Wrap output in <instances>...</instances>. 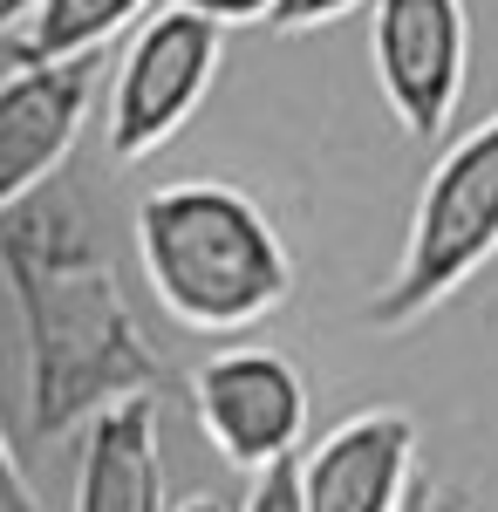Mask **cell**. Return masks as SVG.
<instances>
[{"label":"cell","instance_id":"cell-1","mask_svg":"<svg viewBox=\"0 0 498 512\" xmlns=\"http://www.w3.org/2000/svg\"><path fill=\"white\" fill-rule=\"evenodd\" d=\"M0 274L21 321V396L35 437L82 431L123 396L164 390V362L96 253L76 192L41 185L0 212Z\"/></svg>","mask_w":498,"mask_h":512},{"label":"cell","instance_id":"cell-2","mask_svg":"<svg viewBox=\"0 0 498 512\" xmlns=\"http://www.w3.org/2000/svg\"><path fill=\"white\" fill-rule=\"evenodd\" d=\"M137 260L157 308L198 335H246L294 301V253L260 198L219 178L157 185L137 205Z\"/></svg>","mask_w":498,"mask_h":512},{"label":"cell","instance_id":"cell-3","mask_svg":"<svg viewBox=\"0 0 498 512\" xmlns=\"http://www.w3.org/2000/svg\"><path fill=\"white\" fill-rule=\"evenodd\" d=\"M492 260H498V110L485 123H471L430 164L410 233H403V260L376 287L362 321L383 335H403V328L437 315L458 287H471Z\"/></svg>","mask_w":498,"mask_h":512},{"label":"cell","instance_id":"cell-4","mask_svg":"<svg viewBox=\"0 0 498 512\" xmlns=\"http://www.w3.org/2000/svg\"><path fill=\"white\" fill-rule=\"evenodd\" d=\"M226 55V28L205 21L192 7H157L137 28V41L123 48L110 82V158L137 164L157 158L185 123L198 117L205 89L219 76Z\"/></svg>","mask_w":498,"mask_h":512},{"label":"cell","instance_id":"cell-5","mask_svg":"<svg viewBox=\"0 0 498 512\" xmlns=\"http://www.w3.org/2000/svg\"><path fill=\"white\" fill-rule=\"evenodd\" d=\"M198 431L232 472H267L280 458H301L307 437V376L280 349H219L192 376Z\"/></svg>","mask_w":498,"mask_h":512},{"label":"cell","instance_id":"cell-6","mask_svg":"<svg viewBox=\"0 0 498 512\" xmlns=\"http://www.w3.org/2000/svg\"><path fill=\"white\" fill-rule=\"evenodd\" d=\"M369 62L389 117L410 137H444L458 117L464 69H471V14L464 0H376L369 14Z\"/></svg>","mask_w":498,"mask_h":512},{"label":"cell","instance_id":"cell-7","mask_svg":"<svg viewBox=\"0 0 498 512\" xmlns=\"http://www.w3.org/2000/svg\"><path fill=\"white\" fill-rule=\"evenodd\" d=\"M96 96V55L14 62L0 76V212L55 185Z\"/></svg>","mask_w":498,"mask_h":512},{"label":"cell","instance_id":"cell-8","mask_svg":"<svg viewBox=\"0 0 498 512\" xmlns=\"http://www.w3.org/2000/svg\"><path fill=\"white\" fill-rule=\"evenodd\" d=\"M417 485V417L355 410L314 451H301L307 512H396Z\"/></svg>","mask_w":498,"mask_h":512},{"label":"cell","instance_id":"cell-9","mask_svg":"<svg viewBox=\"0 0 498 512\" xmlns=\"http://www.w3.org/2000/svg\"><path fill=\"white\" fill-rule=\"evenodd\" d=\"M69 512H164L157 465V396H123L82 424L76 506Z\"/></svg>","mask_w":498,"mask_h":512},{"label":"cell","instance_id":"cell-10","mask_svg":"<svg viewBox=\"0 0 498 512\" xmlns=\"http://www.w3.org/2000/svg\"><path fill=\"white\" fill-rule=\"evenodd\" d=\"M151 0H41L35 21L14 35V62H69L96 55L110 35L130 28V14H144Z\"/></svg>","mask_w":498,"mask_h":512},{"label":"cell","instance_id":"cell-11","mask_svg":"<svg viewBox=\"0 0 498 512\" xmlns=\"http://www.w3.org/2000/svg\"><path fill=\"white\" fill-rule=\"evenodd\" d=\"M246 512H307V499H301V458H280V465H267V472H253Z\"/></svg>","mask_w":498,"mask_h":512},{"label":"cell","instance_id":"cell-12","mask_svg":"<svg viewBox=\"0 0 498 512\" xmlns=\"http://www.w3.org/2000/svg\"><path fill=\"white\" fill-rule=\"evenodd\" d=\"M362 0H280L273 7V35H307V28H328V21H342V14H355Z\"/></svg>","mask_w":498,"mask_h":512},{"label":"cell","instance_id":"cell-13","mask_svg":"<svg viewBox=\"0 0 498 512\" xmlns=\"http://www.w3.org/2000/svg\"><path fill=\"white\" fill-rule=\"evenodd\" d=\"M164 7H192V14L219 21V28H239V21H273L280 0H164Z\"/></svg>","mask_w":498,"mask_h":512},{"label":"cell","instance_id":"cell-14","mask_svg":"<svg viewBox=\"0 0 498 512\" xmlns=\"http://www.w3.org/2000/svg\"><path fill=\"white\" fill-rule=\"evenodd\" d=\"M0 512H41V499H35V485H28V472H21L7 431H0Z\"/></svg>","mask_w":498,"mask_h":512},{"label":"cell","instance_id":"cell-15","mask_svg":"<svg viewBox=\"0 0 498 512\" xmlns=\"http://www.w3.org/2000/svg\"><path fill=\"white\" fill-rule=\"evenodd\" d=\"M35 7L41 0H0V35H21V28L35 21Z\"/></svg>","mask_w":498,"mask_h":512},{"label":"cell","instance_id":"cell-16","mask_svg":"<svg viewBox=\"0 0 498 512\" xmlns=\"http://www.w3.org/2000/svg\"><path fill=\"white\" fill-rule=\"evenodd\" d=\"M396 512H437V492H430V485L417 478V485H410V499H403Z\"/></svg>","mask_w":498,"mask_h":512},{"label":"cell","instance_id":"cell-17","mask_svg":"<svg viewBox=\"0 0 498 512\" xmlns=\"http://www.w3.org/2000/svg\"><path fill=\"white\" fill-rule=\"evenodd\" d=\"M178 512H232V506H219V499H185Z\"/></svg>","mask_w":498,"mask_h":512}]
</instances>
